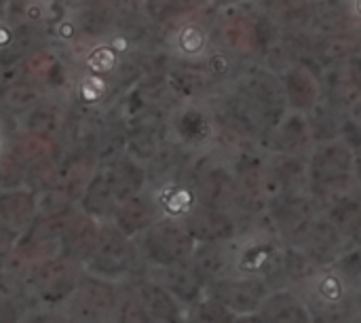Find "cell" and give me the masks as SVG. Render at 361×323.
I'll return each mask as SVG.
<instances>
[{
	"instance_id": "11",
	"label": "cell",
	"mask_w": 361,
	"mask_h": 323,
	"mask_svg": "<svg viewBox=\"0 0 361 323\" xmlns=\"http://www.w3.org/2000/svg\"><path fill=\"white\" fill-rule=\"evenodd\" d=\"M163 216L157 197L152 195V190H144L142 195L121 203L116 207V214L112 218V224L129 239H137L142 233H146L154 222H159Z\"/></svg>"
},
{
	"instance_id": "13",
	"label": "cell",
	"mask_w": 361,
	"mask_h": 323,
	"mask_svg": "<svg viewBox=\"0 0 361 323\" xmlns=\"http://www.w3.org/2000/svg\"><path fill=\"white\" fill-rule=\"evenodd\" d=\"M102 171L108 180V186H110V193H112L116 205L142 195L148 188L146 167L129 154H125L123 159L104 167Z\"/></svg>"
},
{
	"instance_id": "18",
	"label": "cell",
	"mask_w": 361,
	"mask_h": 323,
	"mask_svg": "<svg viewBox=\"0 0 361 323\" xmlns=\"http://www.w3.org/2000/svg\"><path fill=\"white\" fill-rule=\"evenodd\" d=\"M0 212L4 226L21 237L38 218V197L27 188L0 193Z\"/></svg>"
},
{
	"instance_id": "30",
	"label": "cell",
	"mask_w": 361,
	"mask_h": 323,
	"mask_svg": "<svg viewBox=\"0 0 361 323\" xmlns=\"http://www.w3.org/2000/svg\"><path fill=\"white\" fill-rule=\"evenodd\" d=\"M57 323H68V322H66V319H63V315H61V319H59V322H57Z\"/></svg>"
},
{
	"instance_id": "22",
	"label": "cell",
	"mask_w": 361,
	"mask_h": 323,
	"mask_svg": "<svg viewBox=\"0 0 361 323\" xmlns=\"http://www.w3.org/2000/svg\"><path fill=\"white\" fill-rule=\"evenodd\" d=\"M110 323H154L148 315L133 281L118 284V294H116Z\"/></svg>"
},
{
	"instance_id": "21",
	"label": "cell",
	"mask_w": 361,
	"mask_h": 323,
	"mask_svg": "<svg viewBox=\"0 0 361 323\" xmlns=\"http://www.w3.org/2000/svg\"><path fill=\"white\" fill-rule=\"evenodd\" d=\"M343 116L345 114L341 110H336L330 104H326L324 99H319V104L307 112V125H309L311 142L315 146H319V144L341 140Z\"/></svg>"
},
{
	"instance_id": "23",
	"label": "cell",
	"mask_w": 361,
	"mask_h": 323,
	"mask_svg": "<svg viewBox=\"0 0 361 323\" xmlns=\"http://www.w3.org/2000/svg\"><path fill=\"white\" fill-rule=\"evenodd\" d=\"M59 159H61V150L57 154H51V157H47V159L30 165L27 167V173H25L23 188L32 190L34 195H42V193L51 190L55 186V180H57Z\"/></svg>"
},
{
	"instance_id": "12",
	"label": "cell",
	"mask_w": 361,
	"mask_h": 323,
	"mask_svg": "<svg viewBox=\"0 0 361 323\" xmlns=\"http://www.w3.org/2000/svg\"><path fill=\"white\" fill-rule=\"evenodd\" d=\"M188 262L205 281V286L231 277L235 275V241L195 245V252Z\"/></svg>"
},
{
	"instance_id": "7",
	"label": "cell",
	"mask_w": 361,
	"mask_h": 323,
	"mask_svg": "<svg viewBox=\"0 0 361 323\" xmlns=\"http://www.w3.org/2000/svg\"><path fill=\"white\" fill-rule=\"evenodd\" d=\"M182 224L186 226L188 235L197 245L201 243H231L239 235V222L233 214L195 205L184 218Z\"/></svg>"
},
{
	"instance_id": "25",
	"label": "cell",
	"mask_w": 361,
	"mask_h": 323,
	"mask_svg": "<svg viewBox=\"0 0 361 323\" xmlns=\"http://www.w3.org/2000/svg\"><path fill=\"white\" fill-rule=\"evenodd\" d=\"M311 311V323H355V315L349 303H315L307 300Z\"/></svg>"
},
{
	"instance_id": "1",
	"label": "cell",
	"mask_w": 361,
	"mask_h": 323,
	"mask_svg": "<svg viewBox=\"0 0 361 323\" xmlns=\"http://www.w3.org/2000/svg\"><path fill=\"white\" fill-rule=\"evenodd\" d=\"M85 273L110 284H127L144 277L146 264L133 239L125 237L112 222H102L93 254L82 264Z\"/></svg>"
},
{
	"instance_id": "9",
	"label": "cell",
	"mask_w": 361,
	"mask_h": 323,
	"mask_svg": "<svg viewBox=\"0 0 361 323\" xmlns=\"http://www.w3.org/2000/svg\"><path fill=\"white\" fill-rule=\"evenodd\" d=\"M288 106L298 114H307L322 99V74L305 63H294L279 74Z\"/></svg>"
},
{
	"instance_id": "6",
	"label": "cell",
	"mask_w": 361,
	"mask_h": 323,
	"mask_svg": "<svg viewBox=\"0 0 361 323\" xmlns=\"http://www.w3.org/2000/svg\"><path fill=\"white\" fill-rule=\"evenodd\" d=\"M343 245H345V239L341 237V233L319 214L288 248H296L315 267L322 269L338 260V256L343 254Z\"/></svg>"
},
{
	"instance_id": "15",
	"label": "cell",
	"mask_w": 361,
	"mask_h": 323,
	"mask_svg": "<svg viewBox=\"0 0 361 323\" xmlns=\"http://www.w3.org/2000/svg\"><path fill=\"white\" fill-rule=\"evenodd\" d=\"M44 97H49V93L36 87L34 83L19 78L13 72L0 74V108L4 112L13 116H25Z\"/></svg>"
},
{
	"instance_id": "14",
	"label": "cell",
	"mask_w": 361,
	"mask_h": 323,
	"mask_svg": "<svg viewBox=\"0 0 361 323\" xmlns=\"http://www.w3.org/2000/svg\"><path fill=\"white\" fill-rule=\"evenodd\" d=\"M99 222H95L93 218L85 216L80 209L76 212L74 220L70 222L68 231L63 233L61 241H59V256L76 262V264H85L89 260V256L93 254L95 245H97V237H99Z\"/></svg>"
},
{
	"instance_id": "29",
	"label": "cell",
	"mask_w": 361,
	"mask_h": 323,
	"mask_svg": "<svg viewBox=\"0 0 361 323\" xmlns=\"http://www.w3.org/2000/svg\"><path fill=\"white\" fill-rule=\"evenodd\" d=\"M2 146H4V138H2V127H0V150H2Z\"/></svg>"
},
{
	"instance_id": "10",
	"label": "cell",
	"mask_w": 361,
	"mask_h": 323,
	"mask_svg": "<svg viewBox=\"0 0 361 323\" xmlns=\"http://www.w3.org/2000/svg\"><path fill=\"white\" fill-rule=\"evenodd\" d=\"M70 118V106L57 97H44L34 110H30L25 116H21V131H27L32 135L57 142L61 146L66 127Z\"/></svg>"
},
{
	"instance_id": "17",
	"label": "cell",
	"mask_w": 361,
	"mask_h": 323,
	"mask_svg": "<svg viewBox=\"0 0 361 323\" xmlns=\"http://www.w3.org/2000/svg\"><path fill=\"white\" fill-rule=\"evenodd\" d=\"M258 315L264 323H311V311L305 296L294 290L271 292Z\"/></svg>"
},
{
	"instance_id": "27",
	"label": "cell",
	"mask_w": 361,
	"mask_h": 323,
	"mask_svg": "<svg viewBox=\"0 0 361 323\" xmlns=\"http://www.w3.org/2000/svg\"><path fill=\"white\" fill-rule=\"evenodd\" d=\"M19 241V235L17 233H11V231H0V271L6 269V262L15 250Z\"/></svg>"
},
{
	"instance_id": "16",
	"label": "cell",
	"mask_w": 361,
	"mask_h": 323,
	"mask_svg": "<svg viewBox=\"0 0 361 323\" xmlns=\"http://www.w3.org/2000/svg\"><path fill=\"white\" fill-rule=\"evenodd\" d=\"M311 133H309V125H307V116L305 114H290L281 121V125L269 135L267 140V148L273 150L275 154H283V157H302L307 152V148L311 146Z\"/></svg>"
},
{
	"instance_id": "2",
	"label": "cell",
	"mask_w": 361,
	"mask_h": 323,
	"mask_svg": "<svg viewBox=\"0 0 361 323\" xmlns=\"http://www.w3.org/2000/svg\"><path fill=\"white\" fill-rule=\"evenodd\" d=\"M85 269L63 256H53L25 277V290L34 307L61 313L74 294Z\"/></svg>"
},
{
	"instance_id": "19",
	"label": "cell",
	"mask_w": 361,
	"mask_h": 323,
	"mask_svg": "<svg viewBox=\"0 0 361 323\" xmlns=\"http://www.w3.org/2000/svg\"><path fill=\"white\" fill-rule=\"evenodd\" d=\"M116 201L110 193V186H108V180L104 176L102 169H97L93 173V178L89 180L80 201H78V209L93 218L95 222H112L114 214H116Z\"/></svg>"
},
{
	"instance_id": "24",
	"label": "cell",
	"mask_w": 361,
	"mask_h": 323,
	"mask_svg": "<svg viewBox=\"0 0 361 323\" xmlns=\"http://www.w3.org/2000/svg\"><path fill=\"white\" fill-rule=\"evenodd\" d=\"M25 173H27V165L19 157H15L6 146H2V150H0V193L23 188Z\"/></svg>"
},
{
	"instance_id": "3",
	"label": "cell",
	"mask_w": 361,
	"mask_h": 323,
	"mask_svg": "<svg viewBox=\"0 0 361 323\" xmlns=\"http://www.w3.org/2000/svg\"><path fill=\"white\" fill-rule=\"evenodd\" d=\"M146 269H165L184 264L195 252V241L182 220L161 218L146 233L133 239Z\"/></svg>"
},
{
	"instance_id": "4",
	"label": "cell",
	"mask_w": 361,
	"mask_h": 323,
	"mask_svg": "<svg viewBox=\"0 0 361 323\" xmlns=\"http://www.w3.org/2000/svg\"><path fill=\"white\" fill-rule=\"evenodd\" d=\"M118 286L82 273L61 315L68 323H110Z\"/></svg>"
},
{
	"instance_id": "28",
	"label": "cell",
	"mask_w": 361,
	"mask_h": 323,
	"mask_svg": "<svg viewBox=\"0 0 361 323\" xmlns=\"http://www.w3.org/2000/svg\"><path fill=\"white\" fill-rule=\"evenodd\" d=\"M235 323H264L260 315H247V317H237Z\"/></svg>"
},
{
	"instance_id": "20",
	"label": "cell",
	"mask_w": 361,
	"mask_h": 323,
	"mask_svg": "<svg viewBox=\"0 0 361 323\" xmlns=\"http://www.w3.org/2000/svg\"><path fill=\"white\" fill-rule=\"evenodd\" d=\"M361 97V91L345 66L328 68L322 76V99L336 110H351V106Z\"/></svg>"
},
{
	"instance_id": "8",
	"label": "cell",
	"mask_w": 361,
	"mask_h": 323,
	"mask_svg": "<svg viewBox=\"0 0 361 323\" xmlns=\"http://www.w3.org/2000/svg\"><path fill=\"white\" fill-rule=\"evenodd\" d=\"M144 277L157 284L159 288H163L167 294H171L184 309L199 303L207 292L205 281L190 267V262L165 267V269H146Z\"/></svg>"
},
{
	"instance_id": "26",
	"label": "cell",
	"mask_w": 361,
	"mask_h": 323,
	"mask_svg": "<svg viewBox=\"0 0 361 323\" xmlns=\"http://www.w3.org/2000/svg\"><path fill=\"white\" fill-rule=\"evenodd\" d=\"M235 315H231L224 307L212 300L207 294L186 309V323H235Z\"/></svg>"
},
{
	"instance_id": "5",
	"label": "cell",
	"mask_w": 361,
	"mask_h": 323,
	"mask_svg": "<svg viewBox=\"0 0 361 323\" xmlns=\"http://www.w3.org/2000/svg\"><path fill=\"white\" fill-rule=\"evenodd\" d=\"M205 294L212 300H216L220 307H224L231 315L247 317V315H258L262 303L271 294V288L262 279L231 275L207 286Z\"/></svg>"
}]
</instances>
